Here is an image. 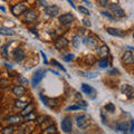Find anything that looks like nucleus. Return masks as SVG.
I'll use <instances>...</instances> for the list:
<instances>
[{"mask_svg": "<svg viewBox=\"0 0 134 134\" xmlns=\"http://www.w3.org/2000/svg\"><path fill=\"white\" fill-rule=\"evenodd\" d=\"M76 124L79 129H87L90 125V119L86 115H77L76 116Z\"/></svg>", "mask_w": 134, "mask_h": 134, "instance_id": "obj_1", "label": "nucleus"}, {"mask_svg": "<svg viewBox=\"0 0 134 134\" xmlns=\"http://www.w3.org/2000/svg\"><path fill=\"white\" fill-rule=\"evenodd\" d=\"M26 10H27V5H26V3H24V2L17 3V5L12 6V8H11V12H12V14H14L15 16L21 15V14H24V12L26 11Z\"/></svg>", "mask_w": 134, "mask_h": 134, "instance_id": "obj_2", "label": "nucleus"}, {"mask_svg": "<svg viewBox=\"0 0 134 134\" xmlns=\"http://www.w3.org/2000/svg\"><path fill=\"white\" fill-rule=\"evenodd\" d=\"M45 70L44 69H38L37 72L34 74V76H32V79H31V85L32 86H37L38 84L40 83V81L44 78L45 76Z\"/></svg>", "mask_w": 134, "mask_h": 134, "instance_id": "obj_3", "label": "nucleus"}, {"mask_svg": "<svg viewBox=\"0 0 134 134\" xmlns=\"http://www.w3.org/2000/svg\"><path fill=\"white\" fill-rule=\"evenodd\" d=\"M62 130H63V132H65V133H70L73 131V123H72V120H70L68 116L63 120Z\"/></svg>", "mask_w": 134, "mask_h": 134, "instance_id": "obj_4", "label": "nucleus"}, {"mask_svg": "<svg viewBox=\"0 0 134 134\" xmlns=\"http://www.w3.org/2000/svg\"><path fill=\"white\" fill-rule=\"evenodd\" d=\"M110 9L112 11V14L114 15L116 18H122V17H124V15H125L123 9L119 5H116V3H113V5H111Z\"/></svg>", "mask_w": 134, "mask_h": 134, "instance_id": "obj_5", "label": "nucleus"}, {"mask_svg": "<svg viewBox=\"0 0 134 134\" xmlns=\"http://www.w3.org/2000/svg\"><path fill=\"white\" fill-rule=\"evenodd\" d=\"M40 98L41 100L44 102L45 105H47L49 107H54V106H57L58 104H59V99L58 98H48V97H44L43 94H40Z\"/></svg>", "mask_w": 134, "mask_h": 134, "instance_id": "obj_6", "label": "nucleus"}, {"mask_svg": "<svg viewBox=\"0 0 134 134\" xmlns=\"http://www.w3.org/2000/svg\"><path fill=\"white\" fill-rule=\"evenodd\" d=\"M82 91H83L87 96H88V97L95 98V96H96V91L93 88V87H91L90 85H87V84H82Z\"/></svg>", "mask_w": 134, "mask_h": 134, "instance_id": "obj_7", "label": "nucleus"}, {"mask_svg": "<svg viewBox=\"0 0 134 134\" xmlns=\"http://www.w3.org/2000/svg\"><path fill=\"white\" fill-rule=\"evenodd\" d=\"M12 56H14L15 60L17 63H20L23 62L25 59V52L23 48H16V50L14 52V54H12Z\"/></svg>", "mask_w": 134, "mask_h": 134, "instance_id": "obj_8", "label": "nucleus"}, {"mask_svg": "<svg viewBox=\"0 0 134 134\" xmlns=\"http://www.w3.org/2000/svg\"><path fill=\"white\" fill-rule=\"evenodd\" d=\"M45 12L49 17H55V16H57L58 12H59V8H58L57 6H55V5L54 6H48V7L45 8Z\"/></svg>", "mask_w": 134, "mask_h": 134, "instance_id": "obj_9", "label": "nucleus"}, {"mask_svg": "<svg viewBox=\"0 0 134 134\" xmlns=\"http://www.w3.org/2000/svg\"><path fill=\"white\" fill-rule=\"evenodd\" d=\"M121 91H122V93L126 94V96L129 98L134 97V90H133V87L131 85H126V84H125V85H122Z\"/></svg>", "mask_w": 134, "mask_h": 134, "instance_id": "obj_10", "label": "nucleus"}, {"mask_svg": "<svg viewBox=\"0 0 134 134\" xmlns=\"http://www.w3.org/2000/svg\"><path fill=\"white\" fill-rule=\"evenodd\" d=\"M67 46H68V40H67L65 37H59V38L55 41V47L59 50L67 47Z\"/></svg>", "mask_w": 134, "mask_h": 134, "instance_id": "obj_11", "label": "nucleus"}, {"mask_svg": "<svg viewBox=\"0 0 134 134\" xmlns=\"http://www.w3.org/2000/svg\"><path fill=\"white\" fill-rule=\"evenodd\" d=\"M84 44L90 46V48H92V49H95L97 47L98 39H96L95 37H87V38H85V40H84Z\"/></svg>", "mask_w": 134, "mask_h": 134, "instance_id": "obj_12", "label": "nucleus"}, {"mask_svg": "<svg viewBox=\"0 0 134 134\" xmlns=\"http://www.w3.org/2000/svg\"><path fill=\"white\" fill-rule=\"evenodd\" d=\"M73 20H74V17L70 14H64L59 17V21L62 25H69L70 23H73Z\"/></svg>", "mask_w": 134, "mask_h": 134, "instance_id": "obj_13", "label": "nucleus"}, {"mask_svg": "<svg viewBox=\"0 0 134 134\" xmlns=\"http://www.w3.org/2000/svg\"><path fill=\"white\" fill-rule=\"evenodd\" d=\"M123 63L126 65H132L134 63V55L131 52H125L123 55Z\"/></svg>", "mask_w": 134, "mask_h": 134, "instance_id": "obj_14", "label": "nucleus"}, {"mask_svg": "<svg viewBox=\"0 0 134 134\" xmlns=\"http://www.w3.org/2000/svg\"><path fill=\"white\" fill-rule=\"evenodd\" d=\"M106 31L110 34V35H112V36H116V37H123V36L125 35V31L121 30V29L111 28V27H108V28L106 29Z\"/></svg>", "mask_w": 134, "mask_h": 134, "instance_id": "obj_15", "label": "nucleus"}, {"mask_svg": "<svg viewBox=\"0 0 134 134\" xmlns=\"http://www.w3.org/2000/svg\"><path fill=\"white\" fill-rule=\"evenodd\" d=\"M12 93H14L17 97H21V96H24L26 94V88L21 85H18V86H16L12 88Z\"/></svg>", "mask_w": 134, "mask_h": 134, "instance_id": "obj_16", "label": "nucleus"}, {"mask_svg": "<svg viewBox=\"0 0 134 134\" xmlns=\"http://www.w3.org/2000/svg\"><path fill=\"white\" fill-rule=\"evenodd\" d=\"M7 122L9 123V124H12V125H14V124L18 125V124H20V123L23 122V120H21V117H20L19 115H12V116L8 117V119H7Z\"/></svg>", "mask_w": 134, "mask_h": 134, "instance_id": "obj_17", "label": "nucleus"}, {"mask_svg": "<svg viewBox=\"0 0 134 134\" xmlns=\"http://www.w3.org/2000/svg\"><path fill=\"white\" fill-rule=\"evenodd\" d=\"M25 12H26V14H25V19H26L27 21H34V20H36L37 14L35 11L30 10V11H25Z\"/></svg>", "mask_w": 134, "mask_h": 134, "instance_id": "obj_18", "label": "nucleus"}, {"mask_svg": "<svg viewBox=\"0 0 134 134\" xmlns=\"http://www.w3.org/2000/svg\"><path fill=\"white\" fill-rule=\"evenodd\" d=\"M97 53H98V56L104 57V56H106L107 54L110 53V49H108V47L106 45H102L99 48H97Z\"/></svg>", "mask_w": 134, "mask_h": 134, "instance_id": "obj_19", "label": "nucleus"}, {"mask_svg": "<svg viewBox=\"0 0 134 134\" xmlns=\"http://www.w3.org/2000/svg\"><path fill=\"white\" fill-rule=\"evenodd\" d=\"M31 112H34V105L32 104H27V105L23 108L21 115L25 116V115H27V114H29V113H31Z\"/></svg>", "mask_w": 134, "mask_h": 134, "instance_id": "obj_20", "label": "nucleus"}, {"mask_svg": "<svg viewBox=\"0 0 134 134\" xmlns=\"http://www.w3.org/2000/svg\"><path fill=\"white\" fill-rule=\"evenodd\" d=\"M0 35H3V36H14L15 32L11 30V29H8L5 27H0Z\"/></svg>", "mask_w": 134, "mask_h": 134, "instance_id": "obj_21", "label": "nucleus"}, {"mask_svg": "<svg viewBox=\"0 0 134 134\" xmlns=\"http://www.w3.org/2000/svg\"><path fill=\"white\" fill-rule=\"evenodd\" d=\"M129 130V126L125 122H122V123H119L116 125V131H120V132H127Z\"/></svg>", "mask_w": 134, "mask_h": 134, "instance_id": "obj_22", "label": "nucleus"}, {"mask_svg": "<svg viewBox=\"0 0 134 134\" xmlns=\"http://www.w3.org/2000/svg\"><path fill=\"white\" fill-rule=\"evenodd\" d=\"M98 65L100 68H106V67L108 66V60H107V58H103V59H100L98 62Z\"/></svg>", "mask_w": 134, "mask_h": 134, "instance_id": "obj_23", "label": "nucleus"}, {"mask_svg": "<svg viewBox=\"0 0 134 134\" xmlns=\"http://www.w3.org/2000/svg\"><path fill=\"white\" fill-rule=\"evenodd\" d=\"M26 105H27V103H26V102H24V100H20V99L17 100L16 104H15L16 108H24Z\"/></svg>", "mask_w": 134, "mask_h": 134, "instance_id": "obj_24", "label": "nucleus"}, {"mask_svg": "<svg viewBox=\"0 0 134 134\" xmlns=\"http://www.w3.org/2000/svg\"><path fill=\"white\" fill-rule=\"evenodd\" d=\"M44 133H57V131H56V126L55 125H50V126H48L47 129L44 131Z\"/></svg>", "mask_w": 134, "mask_h": 134, "instance_id": "obj_25", "label": "nucleus"}, {"mask_svg": "<svg viewBox=\"0 0 134 134\" xmlns=\"http://www.w3.org/2000/svg\"><path fill=\"white\" fill-rule=\"evenodd\" d=\"M105 110L107 111V112H110V113H113L115 111V106L113 105L112 103H107L106 105H105Z\"/></svg>", "mask_w": 134, "mask_h": 134, "instance_id": "obj_26", "label": "nucleus"}, {"mask_svg": "<svg viewBox=\"0 0 134 134\" xmlns=\"http://www.w3.org/2000/svg\"><path fill=\"white\" fill-rule=\"evenodd\" d=\"M34 119H36V116L34 115V113L31 112V113H29V114H27V115H25V122H27V121H31V120H34Z\"/></svg>", "mask_w": 134, "mask_h": 134, "instance_id": "obj_27", "label": "nucleus"}, {"mask_svg": "<svg viewBox=\"0 0 134 134\" xmlns=\"http://www.w3.org/2000/svg\"><path fill=\"white\" fill-rule=\"evenodd\" d=\"M78 10L82 12V14H84L85 16H88L90 15V10L87 9V8H85V7H79L78 8Z\"/></svg>", "mask_w": 134, "mask_h": 134, "instance_id": "obj_28", "label": "nucleus"}, {"mask_svg": "<svg viewBox=\"0 0 134 134\" xmlns=\"http://www.w3.org/2000/svg\"><path fill=\"white\" fill-rule=\"evenodd\" d=\"M95 63V58L93 56H87L86 57V64H90V65H93Z\"/></svg>", "mask_w": 134, "mask_h": 134, "instance_id": "obj_29", "label": "nucleus"}, {"mask_svg": "<svg viewBox=\"0 0 134 134\" xmlns=\"http://www.w3.org/2000/svg\"><path fill=\"white\" fill-rule=\"evenodd\" d=\"M81 108H84V107L79 106V105H73V106H69V107H67L66 110H67V111H75V110H81Z\"/></svg>", "mask_w": 134, "mask_h": 134, "instance_id": "obj_30", "label": "nucleus"}, {"mask_svg": "<svg viewBox=\"0 0 134 134\" xmlns=\"http://www.w3.org/2000/svg\"><path fill=\"white\" fill-rule=\"evenodd\" d=\"M79 39H81V37L79 36H74V38H73V45L75 46V47H78V41Z\"/></svg>", "mask_w": 134, "mask_h": 134, "instance_id": "obj_31", "label": "nucleus"}, {"mask_svg": "<svg viewBox=\"0 0 134 134\" xmlns=\"http://www.w3.org/2000/svg\"><path fill=\"white\" fill-rule=\"evenodd\" d=\"M2 133H3V134H8V133H14V129H12V127H6V129H3Z\"/></svg>", "mask_w": 134, "mask_h": 134, "instance_id": "obj_32", "label": "nucleus"}, {"mask_svg": "<svg viewBox=\"0 0 134 134\" xmlns=\"http://www.w3.org/2000/svg\"><path fill=\"white\" fill-rule=\"evenodd\" d=\"M53 65L57 66L59 69H63V70H64V72H65V68H64V67H63V66H62V65H60V64H59V63H58L57 60H53Z\"/></svg>", "mask_w": 134, "mask_h": 134, "instance_id": "obj_33", "label": "nucleus"}, {"mask_svg": "<svg viewBox=\"0 0 134 134\" xmlns=\"http://www.w3.org/2000/svg\"><path fill=\"white\" fill-rule=\"evenodd\" d=\"M98 3L102 7H106L108 5V0H98Z\"/></svg>", "mask_w": 134, "mask_h": 134, "instance_id": "obj_34", "label": "nucleus"}, {"mask_svg": "<svg viewBox=\"0 0 134 134\" xmlns=\"http://www.w3.org/2000/svg\"><path fill=\"white\" fill-rule=\"evenodd\" d=\"M73 57H74L73 55H65L64 56V60L65 62H70V60L73 59Z\"/></svg>", "mask_w": 134, "mask_h": 134, "instance_id": "obj_35", "label": "nucleus"}, {"mask_svg": "<svg viewBox=\"0 0 134 134\" xmlns=\"http://www.w3.org/2000/svg\"><path fill=\"white\" fill-rule=\"evenodd\" d=\"M18 79H19V82L21 83V84H27V83H28L27 79H26V78H24L23 76H19V77H18Z\"/></svg>", "mask_w": 134, "mask_h": 134, "instance_id": "obj_36", "label": "nucleus"}, {"mask_svg": "<svg viewBox=\"0 0 134 134\" xmlns=\"http://www.w3.org/2000/svg\"><path fill=\"white\" fill-rule=\"evenodd\" d=\"M7 47H8V44L5 45V46L2 47V53H3V55H7Z\"/></svg>", "mask_w": 134, "mask_h": 134, "instance_id": "obj_37", "label": "nucleus"}, {"mask_svg": "<svg viewBox=\"0 0 134 134\" xmlns=\"http://www.w3.org/2000/svg\"><path fill=\"white\" fill-rule=\"evenodd\" d=\"M131 133H134V120L131 121V131H130Z\"/></svg>", "mask_w": 134, "mask_h": 134, "instance_id": "obj_38", "label": "nucleus"}, {"mask_svg": "<svg viewBox=\"0 0 134 134\" xmlns=\"http://www.w3.org/2000/svg\"><path fill=\"white\" fill-rule=\"evenodd\" d=\"M103 15H104V16H106V17H108L110 19H113V17H112L110 14H108V12H106V11H104V12H103Z\"/></svg>", "mask_w": 134, "mask_h": 134, "instance_id": "obj_39", "label": "nucleus"}, {"mask_svg": "<svg viewBox=\"0 0 134 134\" xmlns=\"http://www.w3.org/2000/svg\"><path fill=\"white\" fill-rule=\"evenodd\" d=\"M84 24L86 25V26H90L91 27V23L88 21V20H86V19H84Z\"/></svg>", "mask_w": 134, "mask_h": 134, "instance_id": "obj_40", "label": "nucleus"}, {"mask_svg": "<svg viewBox=\"0 0 134 134\" xmlns=\"http://www.w3.org/2000/svg\"><path fill=\"white\" fill-rule=\"evenodd\" d=\"M67 1H68V2H69V5H70V6H72L73 8H75V5H74V3H73V1H72V0H67Z\"/></svg>", "mask_w": 134, "mask_h": 134, "instance_id": "obj_41", "label": "nucleus"}, {"mask_svg": "<svg viewBox=\"0 0 134 134\" xmlns=\"http://www.w3.org/2000/svg\"><path fill=\"white\" fill-rule=\"evenodd\" d=\"M83 1L85 2V3H87V5H88V0H83Z\"/></svg>", "mask_w": 134, "mask_h": 134, "instance_id": "obj_42", "label": "nucleus"}, {"mask_svg": "<svg viewBox=\"0 0 134 134\" xmlns=\"http://www.w3.org/2000/svg\"><path fill=\"white\" fill-rule=\"evenodd\" d=\"M133 37H134V35H133Z\"/></svg>", "mask_w": 134, "mask_h": 134, "instance_id": "obj_43", "label": "nucleus"}]
</instances>
